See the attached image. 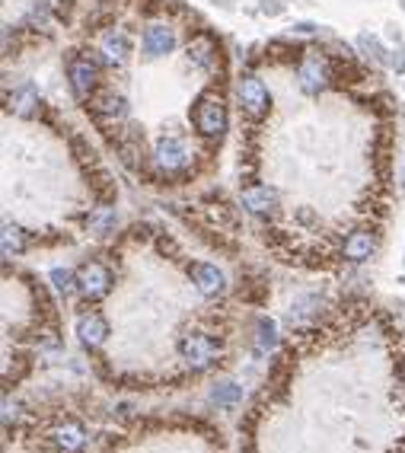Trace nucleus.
<instances>
[{
  "instance_id": "nucleus-1",
  "label": "nucleus",
  "mask_w": 405,
  "mask_h": 453,
  "mask_svg": "<svg viewBox=\"0 0 405 453\" xmlns=\"http://www.w3.org/2000/svg\"><path fill=\"white\" fill-rule=\"evenodd\" d=\"M192 121L205 138H224L227 131V106H224V96L217 89H207V93L198 96L195 102V112H192Z\"/></svg>"
},
{
  "instance_id": "nucleus-2",
  "label": "nucleus",
  "mask_w": 405,
  "mask_h": 453,
  "mask_svg": "<svg viewBox=\"0 0 405 453\" xmlns=\"http://www.w3.org/2000/svg\"><path fill=\"white\" fill-rule=\"evenodd\" d=\"M77 291L84 293L86 300H103L105 293L112 291V272L103 262H86L77 272Z\"/></svg>"
},
{
  "instance_id": "nucleus-3",
  "label": "nucleus",
  "mask_w": 405,
  "mask_h": 453,
  "mask_svg": "<svg viewBox=\"0 0 405 453\" xmlns=\"http://www.w3.org/2000/svg\"><path fill=\"white\" fill-rule=\"evenodd\" d=\"M154 163L166 172H179L192 163V150L182 138H160L154 147Z\"/></svg>"
},
{
  "instance_id": "nucleus-4",
  "label": "nucleus",
  "mask_w": 405,
  "mask_h": 453,
  "mask_svg": "<svg viewBox=\"0 0 405 453\" xmlns=\"http://www.w3.org/2000/svg\"><path fill=\"white\" fill-rule=\"evenodd\" d=\"M239 102H243L246 115L262 118V115L271 108V93L258 77H243V80H239Z\"/></svg>"
},
{
  "instance_id": "nucleus-5",
  "label": "nucleus",
  "mask_w": 405,
  "mask_h": 453,
  "mask_svg": "<svg viewBox=\"0 0 405 453\" xmlns=\"http://www.w3.org/2000/svg\"><path fill=\"white\" fill-rule=\"evenodd\" d=\"M179 351H182V357H186V361L192 364L195 370L211 367L214 357H217V345H214L207 335H201V332H192V335L182 338Z\"/></svg>"
},
{
  "instance_id": "nucleus-6",
  "label": "nucleus",
  "mask_w": 405,
  "mask_h": 453,
  "mask_svg": "<svg viewBox=\"0 0 405 453\" xmlns=\"http://www.w3.org/2000/svg\"><path fill=\"white\" fill-rule=\"evenodd\" d=\"M90 112L96 115V121H103V125H115V121L128 118V102H125L122 93L105 89V93H99L96 99L90 102Z\"/></svg>"
},
{
  "instance_id": "nucleus-7",
  "label": "nucleus",
  "mask_w": 405,
  "mask_h": 453,
  "mask_svg": "<svg viewBox=\"0 0 405 453\" xmlns=\"http://www.w3.org/2000/svg\"><path fill=\"white\" fill-rule=\"evenodd\" d=\"M67 77H71V93L77 96L80 102L90 99V93L96 89V64L90 57H77L67 67Z\"/></svg>"
},
{
  "instance_id": "nucleus-8",
  "label": "nucleus",
  "mask_w": 405,
  "mask_h": 453,
  "mask_svg": "<svg viewBox=\"0 0 405 453\" xmlns=\"http://www.w3.org/2000/svg\"><path fill=\"white\" fill-rule=\"evenodd\" d=\"M188 274H192L195 287H198L205 297H220L224 293V272L217 265H207V262H192L188 265Z\"/></svg>"
},
{
  "instance_id": "nucleus-9",
  "label": "nucleus",
  "mask_w": 405,
  "mask_h": 453,
  "mask_svg": "<svg viewBox=\"0 0 405 453\" xmlns=\"http://www.w3.org/2000/svg\"><path fill=\"white\" fill-rule=\"evenodd\" d=\"M176 45V29L166 23H150L144 29V51L150 57H160V55H169Z\"/></svg>"
},
{
  "instance_id": "nucleus-10",
  "label": "nucleus",
  "mask_w": 405,
  "mask_h": 453,
  "mask_svg": "<svg viewBox=\"0 0 405 453\" xmlns=\"http://www.w3.org/2000/svg\"><path fill=\"white\" fill-rule=\"evenodd\" d=\"M186 57L192 61V67L198 70H211L214 64H217V42H214L211 35H198L188 42L186 48Z\"/></svg>"
},
{
  "instance_id": "nucleus-11",
  "label": "nucleus",
  "mask_w": 405,
  "mask_h": 453,
  "mask_svg": "<svg viewBox=\"0 0 405 453\" xmlns=\"http://www.w3.org/2000/svg\"><path fill=\"white\" fill-rule=\"evenodd\" d=\"M77 335L84 345L96 348V345H103L105 335H109V323H105L99 313H84V316L77 319Z\"/></svg>"
},
{
  "instance_id": "nucleus-12",
  "label": "nucleus",
  "mask_w": 405,
  "mask_h": 453,
  "mask_svg": "<svg viewBox=\"0 0 405 453\" xmlns=\"http://www.w3.org/2000/svg\"><path fill=\"white\" fill-rule=\"evenodd\" d=\"M297 77H300V86L307 89V93H319L322 83H326V64H322V57L309 55L307 61L300 64V70H297Z\"/></svg>"
},
{
  "instance_id": "nucleus-13",
  "label": "nucleus",
  "mask_w": 405,
  "mask_h": 453,
  "mask_svg": "<svg viewBox=\"0 0 405 453\" xmlns=\"http://www.w3.org/2000/svg\"><path fill=\"white\" fill-rule=\"evenodd\" d=\"M278 201V191L268 189V185H252V189L243 191V208L252 211V214H265V211H271Z\"/></svg>"
},
{
  "instance_id": "nucleus-14",
  "label": "nucleus",
  "mask_w": 405,
  "mask_h": 453,
  "mask_svg": "<svg viewBox=\"0 0 405 453\" xmlns=\"http://www.w3.org/2000/svg\"><path fill=\"white\" fill-rule=\"evenodd\" d=\"M103 51L109 55V61H112V64H125V61H128V55H131V42H128V35H125L122 29H112L109 35L103 38Z\"/></svg>"
},
{
  "instance_id": "nucleus-15",
  "label": "nucleus",
  "mask_w": 405,
  "mask_h": 453,
  "mask_svg": "<svg viewBox=\"0 0 405 453\" xmlns=\"http://www.w3.org/2000/svg\"><path fill=\"white\" fill-rule=\"evenodd\" d=\"M373 249H377V242H373L370 233H351L345 240V259L351 262H367L373 255Z\"/></svg>"
},
{
  "instance_id": "nucleus-16",
  "label": "nucleus",
  "mask_w": 405,
  "mask_h": 453,
  "mask_svg": "<svg viewBox=\"0 0 405 453\" xmlns=\"http://www.w3.org/2000/svg\"><path fill=\"white\" fill-rule=\"evenodd\" d=\"M7 106L16 115H33L35 106H39V93H35V86H20L7 96Z\"/></svg>"
},
{
  "instance_id": "nucleus-17",
  "label": "nucleus",
  "mask_w": 405,
  "mask_h": 453,
  "mask_svg": "<svg viewBox=\"0 0 405 453\" xmlns=\"http://www.w3.org/2000/svg\"><path fill=\"white\" fill-rule=\"evenodd\" d=\"M55 437H58V447L64 453H77L80 447H84V427H80L77 421H67V425H61L58 431H55Z\"/></svg>"
},
{
  "instance_id": "nucleus-18",
  "label": "nucleus",
  "mask_w": 405,
  "mask_h": 453,
  "mask_svg": "<svg viewBox=\"0 0 405 453\" xmlns=\"http://www.w3.org/2000/svg\"><path fill=\"white\" fill-rule=\"evenodd\" d=\"M0 242H4V259H10V255H20L23 249H26L23 230L13 227V223H4V236H0Z\"/></svg>"
},
{
  "instance_id": "nucleus-19",
  "label": "nucleus",
  "mask_w": 405,
  "mask_h": 453,
  "mask_svg": "<svg viewBox=\"0 0 405 453\" xmlns=\"http://www.w3.org/2000/svg\"><path fill=\"white\" fill-rule=\"evenodd\" d=\"M90 227H93V233H109L112 227H115V208H99L96 214L90 217Z\"/></svg>"
},
{
  "instance_id": "nucleus-20",
  "label": "nucleus",
  "mask_w": 405,
  "mask_h": 453,
  "mask_svg": "<svg viewBox=\"0 0 405 453\" xmlns=\"http://www.w3.org/2000/svg\"><path fill=\"white\" fill-rule=\"evenodd\" d=\"M239 396H243V393H239V386H233V383H220V386L211 393V399L220 402V406H230V402H236Z\"/></svg>"
},
{
  "instance_id": "nucleus-21",
  "label": "nucleus",
  "mask_w": 405,
  "mask_h": 453,
  "mask_svg": "<svg viewBox=\"0 0 405 453\" xmlns=\"http://www.w3.org/2000/svg\"><path fill=\"white\" fill-rule=\"evenodd\" d=\"M275 345V323L271 319H258V351H268Z\"/></svg>"
},
{
  "instance_id": "nucleus-22",
  "label": "nucleus",
  "mask_w": 405,
  "mask_h": 453,
  "mask_svg": "<svg viewBox=\"0 0 405 453\" xmlns=\"http://www.w3.org/2000/svg\"><path fill=\"white\" fill-rule=\"evenodd\" d=\"M52 281H55V287H58L61 293H71V287L77 284V274H71L67 268H55V272H52Z\"/></svg>"
}]
</instances>
